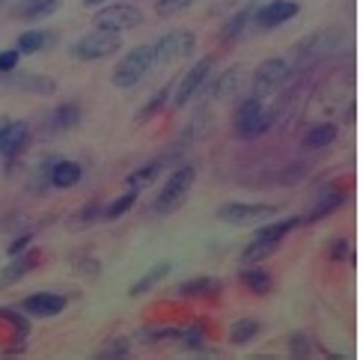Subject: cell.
<instances>
[{"mask_svg":"<svg viewBox=\"0 0 363 360\" xmlns=\"http://www.w3.org/2000/svg\"><path fill=\"white\" fill-rule=\"evenodd\" d=\"M191 4H194V0H158V4H155V12L167 18V15H176V12H182V9H188Z\"/></svg>","mask_w":363,"mask_h":360,"instance_id":"31","label":"cell"},{"mask_svg":"<svg viewBox=\"0 0 363 360\" xmlns=\"http://www.w3.org/2000/svg\"><path fill=\"white\" fill-rule=\"evenodd\" d=\"M220 289H223V280H218V277H196V280L182 283L176 292L185 295V298H215V295H220Z\"/></svg>","mask_w":363,"mask_h":360,"instance_id":"12","label":"cell"},{"mask_svg":"<svg viewBox=\"0 0 363 360\" xmlns=\"http://www.w3.org/2000/svg\"><path fill=\"white\" fill-rule=\"evenodd\" d=\"M84 4H89V6H96V4H104V0H84Z\"/></svg>","mask_w":363,"mask_h":360,"instance_id":"40","label":"cell"},{"mask_svg":"<svg viewBox=\"0 0 363 360\" xmlns=\"http://www.w3.org/2000/svg\"><path fill=\"white\" fill-rule=\"evenodd\" d=\"M277 215V206H268V203H226L218 208V218L220 220H230L238 223V227H247V223H259Z\"/></svg>","mask_w":363,"mask_h":360,"instance_id":"7","label":"cell"},{"mask_svg":"<svg viewBox=\"0 0 363 360\" xmlns=\"http://www.w3.org/2000/svg\"><path fill=\"white\" fill-rule=\"evenodd\" d=\"M78 119H81V108H78V104H60V108L54 111V128L57 131H66L72 125H78Z\"/></svg>","mask_w":363,"mask_h":360,"instance_id":"23","label":"cell"},{"mask_svg":"<svg viewBox=\"0 0 363 360\" xmlns=\"http://www.w3.org/2000/svg\"><path fill=\"white\" fill-rule=\"evenodd\" d=\"M280 247V242L277 238H253V242L241 250V262L245 265H253V262H259V259H265V257H271Z\"/></svg>","mask_w":363,"mask_h":360,"instance_id":"16","label":"cell"},{"mask_svg":"<svg viewBox=\"0 0 363 360\" xmlns=\"http://www.w3.org/2000/svg\"><path fill=\"white\" fill-rule=\"evenodd\" d=\"M301 223V218H286V220H277V223H268V227H262L259 232H256V238H277V242H283V235L295 230Z\"/></svg>","mask_w":363,"mask_h":360,"instance_id":"26","label":"cell"},{"mask_svg":"<svg viewBox=\"0 0 363 360\" xmlns=\"http://www.w3.org/2000/svg\"><path fill=\"white\" fill-rule=\"evenodd\" d=\"M131 351V339L128 337H119V339H111L96 351V357H125Z\"/></svg>","mask_w":363,"mask_h":360,"instance_id":"29","label":"cell"},{"mask_svg":"<svg viewBox=\"0 0 363 360\" xmlns=\"http://www.w3.org/2000/svg\"><path fill=\"white\" fill-rule=\"evenodd\" d=\"M345 203V191L342 188H330V191H325L319 200H315V206L310 208V215L304 218V220H319V218H325V215H330L334 208H340Z\"/></svg>","mask_w":363,"mask_h":360,"instance_id":"15","label":"cell"},{"mask_svg":"<svg viewBox=\"0 0 363 360\" xmlns=\"http://www.w3.org/2000/svg\"><path fill=\"white\" fill-rule=\"evenodd\" d=\"M158 170H161V161H149V164H143L138 173H131V176H128V185H131V188L143 185V182H149V179H155Z\"/></svg>","mask_w":363,"mask_h":360,"instance_id":"30","label":"cell"},{"mask_svg":"<svg viewBox=\"0 0 363 360\" xmlns=\"http://www.w3.org/2000/svg\"><path fill=\"white\" fill-rule=\"evenodd\" d=\"M18 60H21V51H18V48L0 51V72H12L15 66H18Z\"/></svg>","mask_w":363,"mask_h":360,"instance_id":"34","label":"cell"},{"mask_svg":"<svg viewBox=\"0 0 363 360\" xmlns=\"http://www.w3.org/2000/svg\"><path fill=\"white\" fill-rule=\"evenodd\" d=\"M152 66H155V48H152V45H138V48H131L116 63L111 81L116 86H134Z\"/></svg>","mask_w":363,"mask_h":360,"instance_id":"1","label":"cell"},{"mask_svg":"<svg viewBox=\"0 0 363 360\" xmlns=\"http://www.w3.org/2000/svg\"><path fill=\"white\" fill-rule=\"evenodd\" d=\"M241 277V283L250 289V292H256V295H268L271 292V277L265 274V271H259V268H245V271L238 274Z\"/></svg>","mask_w":363,"mask_h":360,"instance_id":"21","label":"cell"},{"mask_svg":"<svg viewBox=\"0 0 363 360\" xmlns=\"http://www.w3.org/2000/svg\"><path fill=\"white\" fill-rule=\"evenodd\" d=\"M337 137V125H330V123H322V125H313L307 134H304V146L307 149H322L328 143H334Z\"/></svg>","mask_w":363,"mask_h":360,"instance_id":"19","label":"cell"},{"mask_svg":"<svg viewBox=\"0 0 363 360\" xmlns=\"http://www.w3.org/2000/svg\"><path fill=\"white\" fill-rule=\"evenodd\" d=\"M134 203H138V191L131 188V191H125L123 197H116V200H113L108 208H104V218H108V220H113V218H119V215H125V212H128V208H131Z\"/></svg>","mask_w":363,"mask_h":360,"instance_id":"27","label":"cell"},{"mask_svg":"<svg viewBox=\"0 0 363 360\" xmlns=\"http://www.w3.org/2000/svg\"><path fill=\"white\" fill-rule=\"evenodd\" d=\"M30 238H33V235H30V232L18 235V238H15V242L9 244V250H6V253H9V257H18V253H21V250H24V247L30 244Z\"/></svg>","mask_w":363,"mask_h":360,"instance_id":"37","label":"cell"},{"mask_svg":"<svg viewBox=\"0 0 363 360\" xmlns=\"http://www.w3.org/2000/svg\"><path fill=\"white\" fill-rule=\"evenodd\" d=\"M167 96H170V89H161V93H158V96H155V99L149 101L146 108H143V111L138 113V123H146V119L152 116V113H158V111L164 108V101H167Z\"/></svg>","mask_w":363,"mask_h":360,"instance_id":"32","label":"cell"},{"mask_svg":"<svg viewBox=\"0 0 363 360\" xmlns=\"http://www.w3.org/2000/svg\"><path fill=\"white\" fill-rule=\"evenodd\" d=\"M259 331H262V325L256 322V319H238L230 327V339L235 342V346H245V342H250Z\"/></svg>","mask_w":363,"mask_h":360,"instance_id":"20","label":"cell"},{"mask_svg":"<svg viewBox=\"0 0 363 360\" xmlns=\"http://www.w3.org/2000/svg\"><path fill=\"white\" fill-rule=\"evenodd\" d=\"M352 253V247H349V242L345 238H334V244H330V259L334 262H342L345 257Z\"/></svg>","mask_w":363,"mask_h":360,"instance_id":"36","label":"cell"},{"mask_svg":"<svg viewBox=\"0 0 363 360\" xmlns=\"http://www.w3.org/2000/svg\"><path fill=\"white\" fill-rule=\"evenodd\" d=\"M45 42H48V36L42 33V30H24V33L18 36V48L21 54H36V51H42L45 48Z\"/></svg>","mask_w":363,"mask_h":360,"instance_id":"25","label":"cell"},{"mask_svg":"<svg viewBox=\"0 0 363 360\" xmlns=\"http://www.w3.org/2000/svg\"><path fill=\"white\" fill-rule=\"evenodd\" d=\"M271 123H274V113L271 111H262V99H245L238 104V111H235V128L241 137H256V134H262Z\"/></svg>","mask_w":363,"mask_h":360,"instance_id":"4","label":"cell"},{"mask_svg":"<svg viewBox=\"0 0 363 360\" xmlns=\"http://www.w3.org/2000/svg\"><path fill=\"white\" fill-rule=\"evenodd\" d=\"M194 176H196V170L191 167V164H182V167H176L173 176H170L167 182H164V188L158 191V197H155V203H152V212L167 215V212H173V208H179V203L188 197V191H191V185H194Z\"/></svg>","mask_w":363,"mask_h":360,"instance_id":"2","label":"cell"},{"mask_svg":"<svg viewBox=\"0 0 363 360\" xmlns=\"http://www.w3.org/2000/svg\"><path fill=\"white\" fill-rule=\"evenodd\" d=\"M286 74H289V66H286L283 57H268V60H262V63L256 66V72H253V96H256V99L271 96V93H274V89L283 84Z\"/></svg>","mask_w":363,"mask_h":360,"instance_id":"6","label":"cell"},{"mask_svg":"<svg viewBox=\"0 0 363 360\" xmlns=\"http://www.w3.org/2000/svg\"><path fill=\"white\" fill-rule=\"evenodd\" d=\"M24 86H30V89H42V93H51V89H54L51 81H42V78H27Z\"/></svg>","mask_w":363,"mask_h":360,"instance_id":"38","label":"cell"},{"mask_svg":"<svg viewBox=\"0 0 363 360\" xmlns=\"http://www.w3.org/2000/svg\"><path fill=\"white\" fill-rule=\"evenodd\" d=\"M238 84H241V66H230V69H226L220 78H218V84H215V96H218V99L233 96Z\"/></svg>","mask_w":363,"mask_h":360,"instance_id":"22","label":"cell"},{"mask_svg":"<svg viewBox=\"0 0 363 360\" xmlns=\"http://www.w3.org/2000/svg\"><path fill=\"white\" fill-rule=\"evenodd\" d=\"M96 27L101 30H116V33H123L128 27H140L143 24V12L131 4H113V6H104L93 15Z\"/></svg>","mask_w":363,"mask_h":360,"instance_id":"5","label":"cell"},{"mask_svg":"<svg viewBox=\"0 0 363 360\" xmlns=\"http://www.w3.org/2000/svg\"><path fill=\"white\" fill-rule=\"evenodd\" d=\"M21 307L27 313H33V316H57V313L66 307V298L63 295H51V292H39V295L24 298Z\"/></svg>","mask_w":363,"mask_h":360,"instance_id":"11","label":"cell"},{"mask_svg":"<svg viewBox=\"0 0 363 360\" xmlns=\"http://www.w3.org/2000/svg\"><path fill=\"white\" fill-rule=\"evenodd\" d=\"M81 176H84V167H81L78 161H57L54 167H51V185L72 188V185L81 182Z\"/></svg>","mask_w":363,"mask_h":360,"instance_id":"13","label":"cell"},{"mask_svg":"<svg viewBox=\"0 0 363 360\" xmlns=\"http://www.w3.org/2000/svg\"><path fill=\"white\" fill-rule=\"evenodd\" d=\"M194 45H196V39H194L191 30H173V33L161 36L152 45L155 48V66L167 63V60H176V57H188L194 51Z\"/></svg>","mask_w":363,"mask_h":360,"instance_id":"8","label":"cell"},{"mask_svg":"<svg viewBox=\"0 0 363 360\" xmlns=\"http://www.w3.org/2000/svg\"><path fill=\"white\" fill-rule=\"evenodd\" d=\"M27 134H30L27 123H12V125L6 128V134H4V140H0V152L15 155V152H18V149L27 143Z\"/></svg>","mask_w":363,"mask_h":360,"instance_id":"17","label":"cell"},{"mask_svg":"<svg viewBox=\"0 0 363 360\" xmlns=\"http://www.w3.org/2000/svg\"><path fill=\"white\" fill-rule=\"evenodd\" d=\"M170 274V262H158V265H152V268H149V271L138 280V283H134V286L128 289L131 295H143V292H149V289H152L155 286V283H161L164 277H167Z\"/></svg>","mask_w":363,"mask_h":360,"instance_id":"18","label":"cell"},{"mask_svg":"<svg viewBox=\"0 0 363 360\" xmlns=\"http://www.w3.org/2000/svg\"><path fill=\"white\" fill-rule=\"evenodd\" d=\"M9 125H12V119H9L6 113H0V140H4V134H6Z\"/></svg>","mask_w":363,"mask_h":360,"instance_id":"39","label":"cell"},{"mask_svg":"<svg viewBox=\"0 0 363 360\" xmlns=\"http://www.w3.org/2000/svg\"><path fill=\"white\" fill-rule=\"evenodd\" d=\"M211 66H215V60L211 57H203L200 63H194L185 74H182V81H179V86H176V93H173V104L176 108H182V104H185L196 89L203 86V81L208 78V72H211Z\"/></svg>","mask_w":363,"mask_h":360,"instance_id":"9","label":"cell"},{"mask_svg":"<svg viewBox=\"0 0 363 360\" xmlns=\"http://www.w3.org/2000/svg\"><path fill=\"white\" fill-rule=\"evenodd\" d=\"M298 15V4L295 0H271V4L259 6L253 12V21L259 27H277L283 21H289Z\"/></svg>","mask_w":363,"mask_h":360,"instance_id":"10","label":"cell"},{"mask_svg":"<svg viewBox=\"0 0 363 360\" xmlns=\"http://www.w3.org/2000/svg\"><path fill=\"white\" fill-rule=\"evenodd\" d=\"M57 4L60 0H27L21 15L24 18H45V15H51L57 9Z\"/></svg>","mask_w":363,"mask_h":360,"instance_id":"28","label":"cell"},{"mask_svg":"<svg viewBox=\"0 0 363 360\" xmlns=\"http://www.w3.org/2000/svg\"><path fill=\"white\" fill-rule=\"evenodd\" d=\"M119 45H123V33H116V30H93V33H86L84 39H78L72 45V57L78 60H101L113 54Z\"/></svg>","mask_w":363,"mask_h":360,"instance_id":"3","label":"cell"},{"mask_svg":"<svg viewBox=\"0 0 363 360\" xmlns=\"http://www.w3.org/2000/svg\"><path fill=\"white\" fill-rule=\"evenodd\" d=\"M96 215H99V206H96V203H89L86 208H81V212H78V215H74V220H72V227H74V230H81V227H86V223H89V220H93Z\"/></svg>","mask_w":363,"mask_h":360,"instance_id":"35","label":"cell"},{"mask_svg":"<svg viewBox=\"0 0 363 360\" xmlns=\"http://www.w3.org/2000/svg\"><path fill=\"white\" fill-rule=\"evenodd\" d=\"M250 18H253V9H250V6H247V9H241V12H235V15H233V18H230V21H226V27L220 30V39H223V42H230V39H235V36L241 33V30H245V27H247V21H250Z\"/></svg>","mask_w":363,"mask_h":360,"instance_id":"24","label":"cell"},{"mask_svg":"<svg viewBox=\"0 0 363 360\" xmlns=\"http://www.w3.org/2000/svg\"><path fill=\"white\" fill-rule=\"evenodd\" d=\"M33 265H36V253H27V257H15L6 268H0V289H6V286H12V283H18Z\"/></svg>","mask_w":363,"mask_h":360,"instance_id":"14","label":"cell"},{"mask_svg":"<svg viewBox=\"0 0 363 360\" xmlns=\"http://www.w3.org/2000/svg\"><path fill=\"white\" fill-rule=\"evenodd\" d=\"M289 351H292L295 357H307V354H310V339H307L304 334H292V337H289Z\"/></svg>","mask_w":363,"mask_h":360,"instance_id":"33","label":"cell"}]
</instances>
